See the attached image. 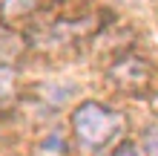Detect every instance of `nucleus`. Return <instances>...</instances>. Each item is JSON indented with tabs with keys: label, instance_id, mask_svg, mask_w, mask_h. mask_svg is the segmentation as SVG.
Returning a JSON list of instances; mask_svg holds the SVG:
<instances>
[{
	"label": "nucleus",
	"instance_id": "obj_1",
	"mask_svg": "<svg viewBox=\"0 0 158 156\" xmlns=\"http://www.w3.org/2000/svg\"><path fill=\"white\" fill-rule=\"evenodd\" d=\"M121 124H124V116L98 101H83L72 113V130L86 150H98L104 145H109L118 136Z\"/></svg>",
	"mask_w": 158,
	"mask_h": 156
},
{
	"label": "nucleus",
	"instance_id": "obj_2",
	"mask_svg": "<svg viewBox=\"0 0 158 156\" xmlns=\"http://www.w3.org/2000/svg\"><path fill=\"white\" fill-rule=\"evenodd\" d=\"M43 3L49 0H3V17L6 20H15V17H29L32 12H38Z\"/></svg>",
	"mask_w": 158,
	"mask_h": 156
},
{
	"label": "nucleus",
	"instance_id": "obj_3",
	"mask_svg": "<svg viewBox=\"0 0 158 156\" xmlns=\"http://www.w3.org/2000/svg\"><path fill=\"white\" fill-rule=\"evenodd\" d=\"M15 87V69L9 67H0V98H6Z\"/></svg>",
	"mask_w": 158,
	"mask_h": 156
},
{
	"label": "nucleus",
	"instance_id": "obj_4",
	"mask_svg": "<svg viewBox=\"0 0 158 156\" xmlns=\"http://www.w3.org/2000/svg\"><path fill=\"white\" fill-rule=\"evenodd\" d=\"M144 148H147V156H158V130H150V133H147Z\"/></svg>",
	"mask_w": 158,
	"mask_h": 156
},
{
	"label": "nucleus",
	"instance_id": "obj_5",
	"mask_svg": "<svg viewBox=\"0 0 158 156\" xmlns=\"http://www.w3.org/2000/svg\"><path fill=\"white\" fill-rule=\"evenodd\" d=\"M109 156H141V153H138V148H132V145H124V148H121V150L109 153Z\"/></svg>",
	"mask_w": 158,
	"mask_h": 156
}]
</instances>
